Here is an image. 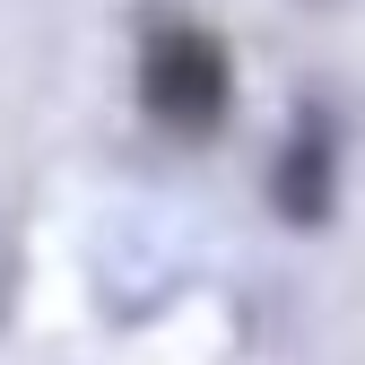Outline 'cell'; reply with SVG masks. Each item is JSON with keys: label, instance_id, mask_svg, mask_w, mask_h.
Segmentation results:
<instances>
[{"label": "cell", "instance_id": "obj_1", "mask_svg": "<svg viewBox=\"0 0 365 365\" xmlns=\"http://www.w3.org/2000/svg\"><path fill=\"white\" fill-rule=\"evenodd\" d=\"M140 113L165 140H217L226 113H235V61H226V35L200 18H148L140 26Z\"/></svg>", "mask_w": 365, "mask_h": 365}]
</instances>
